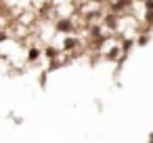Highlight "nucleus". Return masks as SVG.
<instances>
[{
    "label": "nucleus",
    "mask_w": 153,
    "mask_h": 143,
    "mask_svg": "<svg viewBox=\"0 0 153 143\" xmlns=\"http://www.w3.org/2000/svg\"><path fill=\"white\" fill-rule=\"evenodd\" d=\"M57 28H59L61 32H69V30H71V23H69V21H59Z\"/></svg>",
    "instance_id": "f257e3e1"
},
{
    "label": "nucleus",
    "mask_w": 153,
    "mask_h": 143,
    "mask_svg": "<svg viewBox=\"0 0 153 143\" xmlns=\"http://www.w3.org/2000/svg\"><path fill=\"white\" fill-rule=\"evenodd\" d=\"M65 46H67V49H74V46H76V42H74V40H67V42H65Z\"/></svg>",
    "instance_id": "f03ea898"
}]
</instances>
